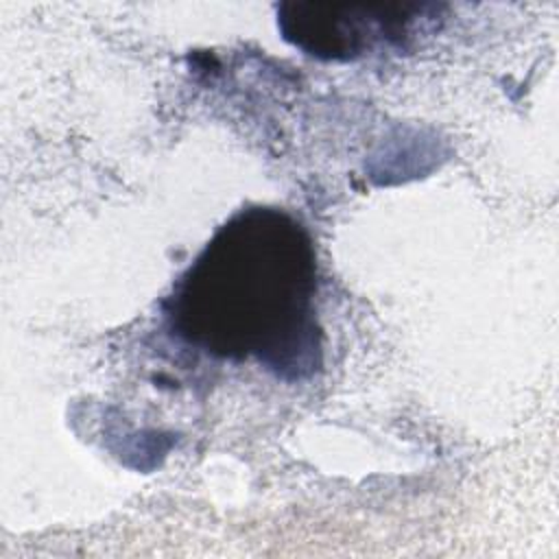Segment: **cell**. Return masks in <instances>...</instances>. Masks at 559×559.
Returning a JSON list of instances; mask_svg holds the SVG:
<instances>
[{
	"mask_svg": "<svg viewBox=\"0 0 559 559\" xmlns=\"http://www.w3.org/2000/svg\"><path fill=\"white\" fill-rule=\"evenodd\" d=\"M314 251L308 234L275 210L231 218L183 275L173 321L205 352L255 356L286 378L319 365Z\"/></svg>",
	"mask_w": 559,
	"mask_h": 559,
	"instance_id": "obj_1",
	"label": "cell"
},
{
	"mask_svg": "<svg viewBox=\"0 0 559 559\" xmlns=\"http://www.w3.org/2000/svg\"><path fill=\"white\" fill-rule=\"evenodd\" d=\"M415 4H345L288 2L277 11L288 41L323 59H354L371 48L376 37L395 41L415 17Z\"/></svg>",
	"mask_w": 559,
	"mask_h": 559,
	"instance_id": "obj_2",
	"label": "cell"
}]
</instances>
